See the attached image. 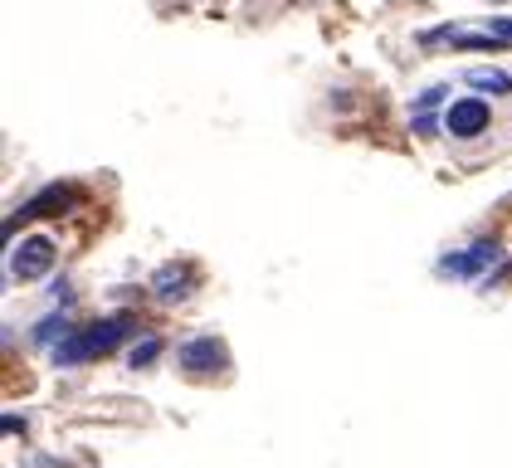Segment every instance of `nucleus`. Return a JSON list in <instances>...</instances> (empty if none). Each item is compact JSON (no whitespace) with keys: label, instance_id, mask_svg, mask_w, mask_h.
Segmentation results:
<instances>
[{"label":"nucleus","instance_id":"1","mask_svg":"<svg viewBox=\"0 0 512 468\" xmlns=\"http://www.w3.org/2000/svg\"><path fill=\"white\" fill-rule=\"evenodd\" d=\"M127 337H132V317H127V312H118V317H103V322L74 327V332L54 347V361H59V366H83V361H93V356L118 351Z\"/></svg>","mask_w":512,"mask_h":468},{"label":"nucleus","instance_id":"2","mask_svg":"<svg viewBox=\"0 0 512 468\" xmlns=\"http://www.w3.org/2000/svg\"><path fill=\"white\" fill-rule=\"evenodd\" d=\"M59 259V244L49 234H25L15 249H10V278H44Z\"/></svg>","mask_w":512,"mask_h":468},{"label":"nucleus","instance_id":"3","mask_svg":"<svg viewBox=\"0 0 512 468\" xmlns=\"http://www.w3.org/2000/svg\"><path fill=\"white\" fill-rule=\"evenodd\" d=\"M176 366L186 376H220L230 366V351H225L220 337H191V342H181V351H176Z\"/></svg>","mask_w":512,"mask_h":468},{"label":"nucleus","instance_id":"4","mask_svg":"<svg viewBox=\"0 0 512 468\" xmlns=\"http://www.w3.org/2000/svg\"><path fill=\"white\" fill-rule=\"evenodd\" d=\"M79 195H83L79 186H64V181L44 186V191L35 195L25 210H15V215L5 220V234H15L20 225H25V220H44V215H64V210H74V205H79Z\"/></svg>","mask_w":512,"mask_h":468},{"label":"nucleus","instance_id":"5","mask_svg":"<svg viewBox=\"0 0 512 468\" xmlns=\"http://www.w3.org/2000/svg\"><path fill=\"white\" fill-rule=\"evenodd\" d=\"M488 127H493V108H488L483 98H459V103H449V113H444V132H449L454 142H478Z\"/></svg>","mask_w":512,"mask_h":468},{"label":"nucleus","instance_id":"6","mask_svg":"<svg viewBox=\"0 0 512 468\" xmlns=\"http://www.w3.org/2000/svg\"><path fill=\"white\" fill-rule=\"evenodd\" d=\"M425 49H508L503 39L493 35V30H483V25H434L420 35Z\"/></svg>","mask_w":512,"mask_h":468},{"label":"nucleus","instance_id":"7","mask_svg":"<svg viewBox=\"0 0 512 468\" xmlns=\"http://www.w3.org/2000/svg\"><path fill=\"white\" fill-rule=\"evenodd\" d=\"M498 259H503L498 239H478V244L459 249V254H444V259H439V273H444V278H478V273L488 269V264H498Z\"/></svg>","mask_w":512,"mask_h":468},{"label":"nucleus","instance_id":"8","mask_svg":"<svg viewBox=\"0 0 512 468\" xmlns=\"http://www.w3.org/2000/svg\"><path fill=\"white\" fill-rule=\"evenodd\" d=\"M191 288H196V278H191V269H186V264H166V269L152 278V293H157L161 303H181Z\"/></svg>","mask_w":512,"mask_h":468},{"label":"nucleus","instance_id":"9","mask_svg":"<svg viewBox=\"0 0 512 468\" xmlns=\"http://www.w3.org/2000/svg\"><path fill=\"white\" fill-rule=\"evenodd\" d=\"M464 83H469V88H478V93H493V98L512 93V74H508V69H488V64H483V69H469V74H464Z\"/></svg>","mask_w":512,"mask_h":468},{"label":"nucleus","instance_id":"10","mask_svg":"<svg viewBox=\"0 0 512 468\" xmlns=\"http://www.w3.org/2000/svg\"><path fill=\"white\" fill-rule=\"evenodd\" d=\"M157 351H161L157 337H142L137 347L127 351V366H152V361H157Z\"/></svg>","mask_w":512,"mask_h":468},{"label":"nucleus","instance_id":"11","mask_svg":"<svg viewBox=\"0 0 512 468\" xmlns=\"http://www.w3.org/2000/svg\"><path fill=\"white\" fill-rule=\"evenodd\" d=\"M69 332H74V327H69L64 317H49V322H40V327H35V342H54V337L64 342Z\"/></svg>","mask_w":512,"mask_h":468},{"label":"nucleus","instance_id":"12","mask_svg":"<svg viewBox=\"0 0 512 468\" xmlns=\"http://www.w3.org/2000/svg\"><path fill=\"white\" fill-rule=\"evenodd\" d=\"M434 103H444V83H430V88L415 98V113H434Z\"/></svg>","mask_w":512,"mask_h":468},{"label":"nucleus","instance_id":"13","mask_svg":"<svg viewBox=\"0 0 512 468\" xmlns=\"http://www.w3.org/2000/svg\"><path fill=\"white\" fill-rule=\"evenodd\" d=\"M439 122H444V117H434V113H415V117H410L415 137H434V132H439Z\"/></svg>","mask_w":512,"mask_h":468},{"label":"nucleus","instance_id":"14","mask_svg":"<svg viewBox=\"0 0 512 468\" xmlns=\"http://www.w3.org/2000/svg\"><path fill=\"white\" fill-rule=\"evenodd\" d=\"M483 30H493L498 39H512V20H508V15H498V20H488Z\"/></svg>","mask_w":512,"mask_h":468}]
</instances>
